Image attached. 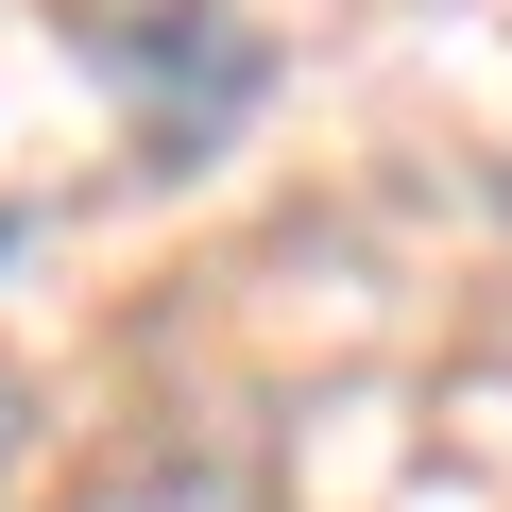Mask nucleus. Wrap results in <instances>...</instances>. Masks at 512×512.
I'll return each mask as SVG.
<instances>
[{
	"label": "nucleus",
	"mask_w": 512,
	"mask_h": 512,
	"mask_svg": "<svg viewBox=\"0 0 512 512\" xmlns=\"http://www.w3.org/2000/svg\"><path fill=\"white\" fill-rule=\"evenodd\" d=\"M69 52L120 86V120H137V171H154V188H171V171H222V137L274 103V35L222 18V0H86Z\"/></svg>",
	"instance_id": "nucleus-1"
},
{
	"label": "nucleus",
	"mask_w": 512,
	"mask_h": 512,
	"mask_svg": "<svg viewBox=\"0 0 512 512\" xmlns=\"http://www.w3.org/2000/svg\"><path fill=\"white\" fill-rule=\"evenodd\" d=\"M0 256H35V205H0Z\"/></svg>",
	"instance_id": "nucleus-2"
}]
</instances>
